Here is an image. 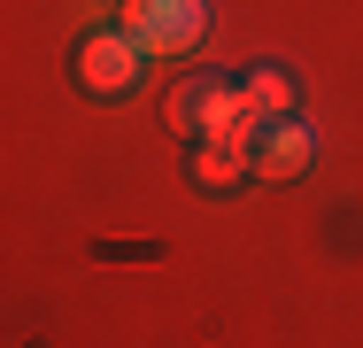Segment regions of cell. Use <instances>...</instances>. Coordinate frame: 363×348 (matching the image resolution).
Instances as JSON below:
<instances>
[{
	"mask_svg": "<svg viewBox=\"0 0 363 348\" xmlns=\"http://www.w3.org/2000/svg\"><path fill=\"white\" fill-rule=\"evenodd\" d=\"M240 85H247V101H255V116H294V77L286 70H247V77H240Z\"/></svg>",
	"mask_w": 363,
	"mask_h": 348,
	"instance_id": "cell-5",
	"label": "cell"
},
{
	"mask_svg": "<svg viewBox=\"0 0 363 348\" xmlns=\"http://www.w3.org/2000/svg\"><path fill=\"white\" fill-rule=\"evenodd\" d=\"M255 124V101H247V85H232V77H186V85H170V132L186 139H232Z\"/></svg>",
	"mask_w": 363,
	"mask_h": 348,
	"instance_id": "cell-1",
	"label": "cell"
},
{
	"mask_svg": "<svg viewBox=\"0 0 363 348\" xmlns=\"http://www.w3.org/2000/svg\"><path fill=\"white\" fill-rule=\"evenodd\" d=\"M147 70V47L116 23V31H93V39H77V85L93 93V101H124L132 85H140Z\"/></svg>",
	"mask_w": 363,
	"mask_h": 348,
	"instance_id": "cell-3",
	"label": "cell"
},
{
	"mask_svg": "<svg viewBox=\"0 0 363 348\" xmlns=\"http://www.w3.org/2000/svg\"><path fill=\"white\" fill-rule=\"evenodd\" d=\"M247 155H255V178H301V170L317 163V132H309L301 116H263Z\"/></svg>",
	"mask_w": 363,
	"mask_h": 348,
	"instance_id": "cell-4",
	"label": "cell"
},
{
	"mask_svg": "<svg viewBox=\"0 0 363 348\" xmlns=\"http://www.w3.org/2000/svg\"><path fill=\"white\" fill-rule=\"evenodd\" d=\"M124 31L147 55H194L209 39V0H124Z\"/></svg>",
	"mask_w": 363,
	"mask_h": 348,
	"instance_id": "cell-2",
	"label": "cell"
}]
</instances>
